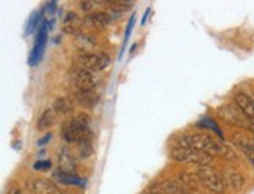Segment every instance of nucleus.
I'll return each mask as SVG.
<instances>
[{
    "label": "nucleus",
    "mask_w": 254,
    "mask_h": 194,
    "mask_svg": "<svg viewBox=\"0 0 254 194\" xmlns=\"http://www.w3.org/2000/svg\"><path fill=\"white\" fill-rule=\"evenodd\" d=\"M58 171L64 174H76V160L68 147H62L58 150Z\"/></svg>",
    "instance_id": "9d476101"
},
{
    "label": "nucleus",
    "mask_w": 254,
    "mask_h": 194,
    "mask_svg": "<svg viewBox=\"0 0 254 194\" xmlns=\"http://www.w3.org/2000/svg\"><path fill=\"white\" fill-rule=\"evenodd\" d=\"M148 193L151 194H177V193H182V185L175 182V180H163V182H159L157 185L151 186Z\"/></svg>",
    "instance_id": "f8f14e48"
},
{
    "label": "nucleus",
    "mask_w": 254,
    "mask_h": 194,
    "mask_svg": "<svg viewBox=\"0 0 254 194\" xmlns=\"http://www.w3.org/2000/svg\"><path fill=\"white\" fill-rule=\"evenodd\" d=\"M76 100L83 106H95L99 102V96L95 92V90H88V91H82V90H76V94H74Z\"/></svg>",
    "instance_id": "4468645a"
},
{
    "label": "nucleus",
    "mask_w": 254,
    "mask_h": 194,
    "mask_svg": "<svg viewBox=\"0 0 254 194\" xmlns=\"http://www.w3.org/2000/svg\"><path fill=\"white\" fill-rule=\"evenodd\" d=\"M10 194H27L22 188H13L11 191H10Z\"/></svg>",
    "instance_id": "b1692460"
},
{
    "label": "nucleus",
    "mask_w": 254,
    "mask_h": 194,
    "mask_svg": "<svg viewBox=\"0 0 254 194\" xmlns=\"http://www.w3.org/2000/svg\"><path fill=\"white\" fill-rule=\"evenodd\" d=\"M176 146L189 147V149H191V150L203 152V153H207V155H212V157L222 155V144L213 141L212 136L201 135V133L180 136V138H177Z\"/></svg>",
    "instance_id": "f257e3e1"
},
{
    "label": "nucleus",
    "mask_w": 254,
    "mask_h": 194,
    "mask_svg": "<svg viewBox=\"0 0 254 194\" xmlns=\"http://www.w3.org/2000/svg\"><path fill=\"white\" fill-rule=\"evenodd\" d=\"M53 119H55V111L53 110H46L43 115L38 119V130H46L53 125Z\"/></svg>",
    "instance_id": "a211bd4d"
},
{
    "label": "nucleus",
    "mask_w": 254,
    "mask_h": 194,
    "mask_svg": "<svg viewBox=\"0 0 254 194\" xmlns=\"http://www.w3.org/2000/svg\"><path fill=\"white\" fill-rule=\"evenodd\" d=\"M237 146L240 150H243V153L246 155V158L250 160V163L254 166V146L251 141H245V139H238Z\"/></svg>",
    "instance_id": "aec40b11"
},
{
    "label": "nucleus",
    "mask_w": 254,
    "mask_h": 194,
    "mask_svg": "<svg viewBox=\"0 0 254 194\" xmlns=\"http://www.w3.org/2000/svg\"><path fill=\"white\" fill-rule=\"evenodd\" d=\"M222 157L231 160V162H234V160H237L236 152H234V150L231 149V147H228V146H222Z\"/></svg>",
    "instance_id": "5701e85b"
},
{
    "label": "nucleus",
    "mask_w": 254,
    "mask_h": 194,
    "mask_svg": "<svg viewBox=\"0 0 254 194\" xmlns=\"http://www.w3.org/2000/svg\"><path fill=\"white\" fill-rule=\"evenodd\" d=\"M97 5H104V3H101V2H82L80 3V8L83 10V13L91 15V13H95V8Z\"/></svg>",
    "instance_id": "4be33fe9"
},
{
    "label": "nucleus",
    "mask_w": 254,
    "mask_h": 194,
    "mask_svg": "<svg viewBox=\"0 0 254 194\" xmlns=\"http://www.w3.org/2000/svg\"><path fill=\"white\" fill-rule=\"evenodd\" d=\"M226 185L232 191H240L245 185V179L237 171H228V174H226Z\"/></svg>",
    "instance_id": "dca6fc26"
},
{
    "label": "nucleus",
    "mask_w": 254,
    "mask_h": 194,
    "mask_svg": "<svg viewBox=\"0 0 254 194\" xmlns=\"http://www.w3.org/2000/svg\"><path fill=\"white\" fill-rule=\"evenodd\" d=\"M248 129H250V132L254 135V121H250V125H248Z\"/></svg>",
    "instance_id": "393cba45"
},
{
    "label": "nucleus",
    "mask_w": 254,
    "mask_h": 194,
    "mask_svg": "<svg viewBox=\"0 0 254 194\" xmlns=\"http://www.w3.org/2000/svg\"><path fill=\"white\" fill-rule=\"evenodd\" d=\"M71 80H72V85H74L77 90H82V91L95 90V86L97 83L96 74L91 72V71H86L83 68L72 69L71 71Z\"/></svg>",
    "instance_id": "0eeeda50"
},
{
    "label": "nucleus",
    "mask_w": 254,
    "mask_h": 194,
    "mask_svg": "<svg viewBox=\"0 0 254 194\" xmlns=\"http://www.w3.org/2000/svg\"><path fill=\"white\" fill-rule=\"evenodd\" d=\"M234 100H236V105L242 110L243 115L250 121H254V100L248 94H245V92H238Z\"/></svg>",
    "instance_id": "ddd939ff"
},
{
    "label": "nucleus",
    "mask_w": 254,
    "mask_h": 194,
    "mask_svg": "<svg viewBox=\"0 0 254 194\" xmlns=\"http://www.w3.org/2000/svg\"><path fill=\"white\" fill-rule=\"evenodd\" d=\"M77 63L79 68H83L96 74L99 71H104L110 64V58L102 52H88V53H79Z\"/></svg>",
    "instance_id": "39448f33"
},
{
    "label": "nucleus",
    "mask_w": 254,
    "mask_h": 194,
    "mask_svg": "<svg viewBox=\"0 0 254 194\" xmlns=\"http://www.w3.org/2000/svg\"><path fill=\"white\" fill-rule=\"evenodd\" d=\"M184 194H185V193H184Z\"/></svg>",
    "instance_id": "cd10ccee"
},
{
    "label": "nucleus",
    "mask_w": 254,
    "mask_h": 194,
    "mask_svg": "<svg viewBox=\"0 0 254 194\" xmlns=\"http://www.w3.org/2000/svg\"><path fill=\"white\" fill-rule=\"evenodd\" d=\"M62 136L64 138L66 143H74V144L80 143L85 138H90L91 130H90L88 122H86V119L76 118V119H72V121L66 122L62 127Z\"/></svg>",
    "instance_id": "7ed1b4c3"
},
{
    "label": "nucleus",
    "mask_w": 254,
    "mask_h": 194,
    "mask_svg": "<svg viewBox=\"0 0 254 194\" xmlns=\"http://www.w3.org/2000/svg\"><path fill=\"white\" fill-rule=\"evenodd\" d=\"M76 45L80 49V53H88L90 50H95L96 38L80 31L79 35H76Z\"/></svg>",
    "instance_id": "2eb2a0df"
},
{
    "label": "nucleus",
    "mask_w": 254,
    "mask_h": 194,
    "mask_svg": "<svg viewBox=\"0 0 254 194\" xmlns=\"http://www.w3.org/2000/svg\"><path fill=\"white\" fill-rule=\"evenodd\" d=\"M251 143H253V146H254V138H253V139H251Z\"/></svg>",
    "instance_id": "a878e982"
},
{
    "label": "nucleus",
    "mask_w": 254,
    "mask_h": 194,
    "mask_svg": "<svg viewBox=\"0 0 254 194\" xmlns=\"http://www.w3.org/2000/svg\"><path fill=\"white\" fill-rule=\"evenodd\" d=\"M171 157L180 163H191V164H198L199 168H206V166H210L213 162L212 155H207L203 152H196L191 150L189 147H182V146H175L171 149Z\"/></svg>",
    "instance_id": "20e7f679"
},
{
    "label": "nucleus",
    "mask_w": 254,
    "mask_h": 194,
    "mask_svg": "<svg viewBox=\"0 0 254 194\" xmlns=\"http://www.w3.org/2000/svg\"><path fill=\"white\" fill-rule=\"evenodd\" d=\"M196 177L199 179V183H201L207 191H210L213 194H223L226 191V186H228L226 185V179L213 168H210V166L199 168L196 172Z\"/></svg>",
    "instance_id": "f03ea898"
},
{
    "label": "nucleus",
    "mask_w": 254,
    "mask_h": 194,
    "mask_svg": "<svg viewBox=\"0 0 254 194\" xmlns=\"http://www.w3.org/2000/svg\"><path fill=\"white\" fill-rule=\"evenodd\" d=\"M143 194H151V193H148V191H146V193H143Z\"/></svg>",
    "instance_id": "bb28decb"
},
{
    "label": "nucleus",
    "mask_w": 254,
    "mask_h": 194,
    "mask_svg": "<svg viewBox=\"0 0 254 194\" xmlns=\"http://www.w3.org/2000/svg\"><path fill=\"white\" fill-rule=\"evenodd\" d=\"M52 110L55 113H58V115H69V113L72 111V104H71L69 99L60 97V99L55 100V102H53Z\"/></svg>",
    "instance_id": "f3484780"
},
{
    "label": "nucleus",
    "mask_w": 254,
    "mask_h": 194,
    "mask_svg": "<svg viewBox=\"0 0 254 194\" xmlns=\"http://www.w3.org/2000/svg\"><path fill=\"white\" fill-rule=\"evenodd\" d=\"M85 24V21L82 17H80L77 13L74 11H69L68 15L64 16L63 19V24H62V29L64 33H68V35H79L80 30H82V25Z\"/></svg>",
    "instance_id": "9b49d317"
},
{
    "label": "nucleus",
    "mask_w": 254,
    "mask_h": 194,
    "mask_svg": "<svg viewBox=\"0 0 254 194\" xmlns=\"http://www.w3.org/2000/svg\"><path fill=\"white\" fill-rule=\"evenodd\" d=\"M218 116L223 119L226 124L232 127H240V129H248L250 119L246 118L242 110L237 105H223L218 108Z\"/></svg>",
    "instance_id": "423d86ee"
},
{
    "label": "nucleus",
    "mask_w": 254,
    "mask_h": 194,
    "mask_svg": "<svg viewBox=\"0 0 254 194\" xmlns=\"http://www.w3.org/2000/svg\"><path fill=\"white\" fill-rule=\"evenodd\" d=\"M111 19L113 17L109 11H95V13H91V15H86L83 21L86 25L91 27V29L104 30L110 25Z\"/></svg>",
    "instance_id": "1a4fd4ad"
},
{
    "label": "nucleus",
    "mask_w": 254,
    "mask_h": 194,
    "mask_svg": "<svg viewBox=\"0 0 254 194\" xmlns=\"http://www.w3.org/2000/svg\"><path fill=\"white\" fill-rule=\"evenodd\" d=\"M180 180H182L184 188H190V190H196L199 179L196 176H191V174H180Z\"/></svg>",
    "instance_id": "412c9836"
},
{
    "label": "nucleus",
    "mask_w": 254,
    "mask_h": 194,
    "mask_svg": "<svg viewBox=\"0 0 254 194\" xmlns=\"http://www.w3.org/2000/svg\"><path fill=\"white\" fill-rule=\"evenodd\" d=\"M77 150L80 158H88L93 155V138H85L80 143H77Z\"/></svg>",
    "instance_id": "6ab92c4d"
},
{
    "label": "nucleus",
    "mask_w": 254,
    "mask_h": 194,
    "mask_svg": "<svg viewBox=\"0 0 254 194\" xmlns=\"http://www.w3.org/2000/svg\"><path fill=\"white\" fill-rule=\"evenodd\" d=\"M27 188L30 190L32 194H66L58 185H55L50 180L46 179H30L27 182Z\"/></svg>",
    "instance_id": "6e6552de"
}]
</instances>
